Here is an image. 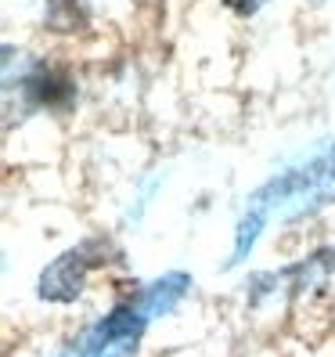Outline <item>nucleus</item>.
Masks as SVG:
<instances>
[{"mask_svg":"<svg viewBox=\"0 0 335 357\" xmlns=\"http://www.w3.org/2000/svg\"><path fill=\"white\" fill-rule=\"evenodd\" d=\"M325 202H335V141L325 152L306 159L303 166H292V170L278 174L274 181H267L260 192L249 199L245 213L238 220V231H235L231 264H242L249 257V249L256 245L260 231L274 217L288 220V217L310 213V209H318Z\"/></svg>","mask_w":335,"mask_h":357,"instance_id":"obj_1","label":"nucleus"},{"mask_svg":"<svg viewBox=\"0 0 335 357\" xmlns=\"http://www.w3.org/2000/svg\"><path fill=\"white\" fill-rule=\"evenodd\" d=\"M148 321H152V314L144 310L141 296L130 300V303H119L112 314H104V318L61 357H134Z\"/></svg>","mask_w":335,"mask_h":357,"instance_id":"obj_2","label":"nucleus"},{"mask_svg":"<svg viewBox=\"0 0 335 357\" xmlns=\"http://www.w3.org/2000/svg\"><path fill=\"white\" fill-rule=\"evenodd\" d=\"M104 253H109V245H101L98 238L69 249L65 257H58V260L44 271V278H40V296L54 300V303L76 300L79 289H83V278H87L91 271L104 260Z\"/></svg>","mask_w":335,"mask_h":357,"instance_id":"obj_3","label":"nucleus"},{"mask_svg":"<svg viewBox=\"0 0 335 357\" xmlns=\"http://www.w3.org/2000/svg\"><path fill=\"white\" fill-rule=\"evenodd\" d=\"M187 289H192V278H187L184 271H170V275L155 278L148 289H141L137 296H141L144 310H148V314H152V321H155V318L170 314V310L184 300V292H187Z\"/></svg>","mask_w":335,"mask_h":357,"instance_id":"obj_4","label":"nucleus"},{"mask_svg":"<svg viewBox=\"0 0 335 357\" xmlns=\"http://www.w3.org/2000/svg\"><path fill=\"white\" fill-rule=\"evenodd\" d=\"M224 4H227V8H235L238 15H253L256 8L267 4V0H224Z\"/></svg>","mask_w":335,"mask_h":357,"instance_id":"obj_5","label":"nucleus"}]
</instances>
